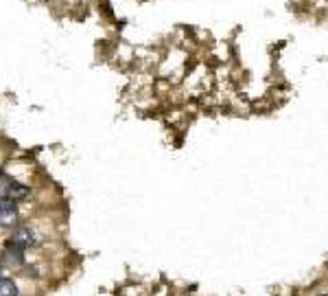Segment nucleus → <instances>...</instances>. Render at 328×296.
Segmentation results:
<instances>
[{
    "instance_id": "2",
    "label": "nucleus",
    "mask_w": 328,
    "mask_h": 296,
    "mask_svg": "<svg viewBox=\"0 0 328 296\" xmlns=\"http://www.w3.org/2000/svg\"><path fill=\"white\" fill-rule=\"evenodd\" d=\"M18 217L16 210V202L9 200V197H0V226H13Z\"/></svg>"
},
{
    "instance_id": "4",
    "label": "nucleus",
    "mask_w": 328,
    "mask_h": 296,
    "mask_svg": "<svg viewBox=\"0 0 328 296\" xmlns=\"http://www.w3.org/2000/svg\"><path fill=\"white\" fill-rule=\"evenodd\" d=\"M0 296H18V285L11 279L0 276Z\"/></svg>"
},
{
    "instance_id": "5",
    "label": "nucleus",
    "mask_w": 328,
    "mask_h": 296,
    "mask_svg": "<svg viewBox=\"0 0 328 296\" xmlns=\"http://www.w3.org/2000/svg\"><path fill=\"white\" fill-rule=\"evenodd\" d=\"M0 176H3V167H0Z\"/></svg>"
},
{
    "instance_id": "1",
    "label": "nucleus",
    "mask_w": 328,
    "mask_h": 296,
    "mask_svg": "<svg viewBox=\"0 0 328 296\" xmlns=\"http://www.w3.org/2000/svg\"><path fill=\"white\" fill-rule=\"evenodd\" d=\"M33 241V230L29 226H18L16 230H13L11 239L7 241V250L13 255H22L24 248L29 246V243Z\"/></svg>"
},
{
    "instance_id": "3",
    "label": "nucleus",
    "mask_w": 328,
    "mask_h": 296,
    "mask_svg": "<svg viewBox=\"0 0 328 296\" xmlns=\"http://www.w3.org/2000/svg\"><path fill=\"white\" fill-rule=\"evenodd\" d=\"M3 195L9 197V200H13V202L24 200V197L29 195V187H24V184H18V182H11V184H7V187L3 189Z\"/></svg>"
},
{
    "instance_id": "6",
    "label": "nucleus",
    "mask_w": 328,
    "mask_h": 296,
    "mask_svg": "<svg viewBox=\"0 0 328 296\" xmlns=\"http://www.w3.org/2000/svg\"><path fill=\"white\" fill-rule=\"evenodd\" d=\"M321 296H328V294H321Z\"/></svg>"
}]
</instances>
